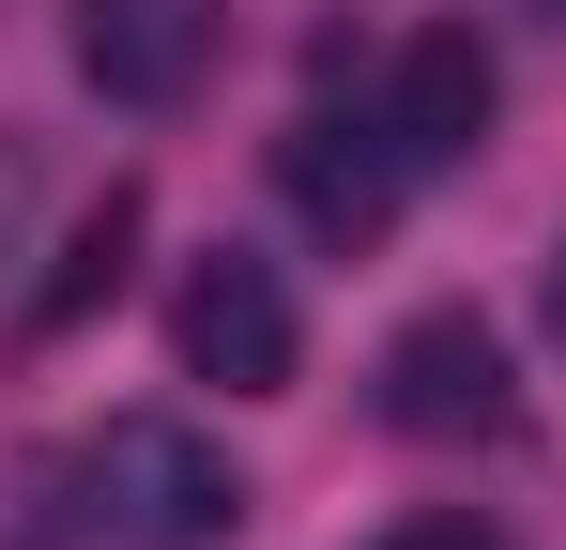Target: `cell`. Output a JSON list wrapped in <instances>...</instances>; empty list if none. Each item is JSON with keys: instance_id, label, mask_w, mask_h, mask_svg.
Listing matches in <instances>:
<instances>
[{"instance_id": "obj_1", "label": "cell", "mask_w": 566, "mask_h": 550, "mask_svg": "<svg viewBox=\"0 0 566 550\" xmlns=\"http://www.w3.org/2000/svg\"><path fill=\"white\" fill-rule=\"evenodd\" d=\"M77 489H93V536L107 550H230L245 536V474L169 429V413H123L93 458H77Z\"/></svg>"}, {"instance_id": "obj_2", "label": "cell", "mask_w": 566, "mask_h": 550, "mask_svg": "<svg viewBox=\"0 0 566 550\" xmlns=\"http://www.w3.org/2000/svg\"><path fill=\"white\" fill-rule=\"evenodd\" d=\"M169 352H185V382H214V398H291L306 306H291L276 261L214 245V261H185V290H169Z\"/></svg>"}, {"instance_id": "obj_3", "label": "cell", "mask_w": 566, "mask_h": 550, "mask_svg": "<svg viewBox=\"0 0 566 550\" xmlns=\"http://www.w3.org/2000/svg\"><path fill=\"white\" fill-rule=\"evenodd\" d=\"M382 429L398 444H505L521 429V367L474 306H413L382 337Z\"/></svg>"}, {"instance_id": "obj_4", "label": "cell", "mask_w": 566, "mask_h": 550, "mask_svg": "<svg viewBox=\"0 0 566 550\" xmlns=\"http://www.w3.org/2000/svg\"><path fill=\"white\" fill-rule=\"evenodd\" d=\"M230 46V0H77V77L138 123H169Z\"/></svg>"}, {"instance_id": "obj_5", "label": "cell", "mask_w": 566, "mask_h": 550, "mask_svg": "<svg viewBox=\"0 0 566 550\" xmlns=\"http://www.w3.org/2000/svg\"><path fill=\"white\" fill-rule=\"evenodd\" d=\"M276 183H291V214L353 261V245H382V230H398L413 154H398V123H337V107H306V123L276 138Z\"/></svg>"}, {"instance_id": "obj_6", "label": "cell", "mask_w": 566, "mask_h": 550, "mask_svg": "<svg viewBox=\"0 0 566 550\" xmlns=\"http://www.w3.org/2000/svg\"><path fill=\"white\" fill-rule=\"evenodd\" d=\"M382 123H398L413 169H460V154H490V123H505V62L474 31H413L398 77H382Z\"/></svg>"}, {"instance_id": "obj_7", "label": "cell", "mask_w": 566, "mask_h": 550, "mask_svg": "<svg viewBox=\"0 0 566 550\" xmlns=\"http://www.w3.org/2000/svg\"><path fill=\"white\" fill-rule=\"evenodd\" d=\"M138 230H154V199L138 183H107V199H77V230H62V261L31 275V337H77L107 290L138 275Z\"/></svg>"}, {"instance_id": "obj_8", "label": "cell", "mask_w": 566, "mask_h": 550, "mask_svg": "<svg viewBox=\"0 0 566 550\" xmlns=\"http://www.w3.org/2000/svg\"><path fill=\"white\" fill-rule=\"evenodd\" d=\"M368 550H505V536H490L474 505H413V520H398V536H368Z\"/></svg>"}, {"instance_id": "obj_9", "label": "cell", "mask_w": 566, "mask_h": 550, "mask_svg": "<svg viewBox=\"0 0 566 550\" xmlns=\"http://www.w3.org/2000/svg\"><path fill=\"white\" fill-rule=\"evenodd\" d=\"M536 306H552V352H566V245H552V290H536Z\"/></svg>"}]
</instances>
